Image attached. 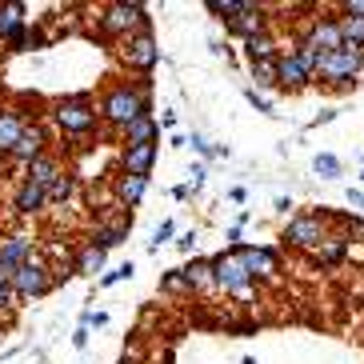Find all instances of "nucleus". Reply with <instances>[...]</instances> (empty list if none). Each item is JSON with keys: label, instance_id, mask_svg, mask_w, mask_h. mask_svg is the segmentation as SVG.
<instances>
[{"label": "nucleus", "instance_id": "1", "mask_svg": "<svg viewBox=\"0 0 364 364\" xmlns=\"http://www.w3.org/2000/svg\"><path fill=\"white\" fill-rule=\"evenodd\" d=\"M149 112V97L140 92V88H112L105 97V117L120 129H129L132 120H140Z\"/></svg>", "mask_w": 364, "mask_h": 364}, {"label": "nucleus", "instance_id": "2", "mask_svg": "<svg viewBox=\"0 0 364 364\" xmlns=\"http://www.w3.org/2000/svg\"><path fill=\"white\" fill-rule=\"evenodd\" d=\"M213 272H216V284L225 292H232V296H248L252 292V272L245 268L240 252H220L213 260Z\"/></svg>", "mask_w": 364, "mask_h": 364}, {"label": "nucleus", "instance_id": "3", "mask_svg": "<svg viewBox=\"0 0 364 364\" xmlns=\"http://www.w3.org/2000/svg\"><path fill=\"white\" fill-rule=\"evenodd\" d=\"M56 124L65 132H88L97 124V108L88 97H65L56 105Z\"/></svg>", "mask_w": 364, "mask_h": 364}, {"label": "nucleus", "instance_id": "4", "mask_svg": "<svg viewBox=\"0 0 364 364\" xmlns=\"http://www.w3.org/2000/svg\"><path fill=\"white\" fill-rule=\"evenodd\" d=\"M360 68H364V48H356V44H344L341 53H328L321 60L324 80H353Z\"/></svg>", "mask_w": 364, "mask_h": 364}, {"label": "nucleus", "instance_id": "5", "mask_svg": "<svg viewBox=\"0 0 364 364\" xmlns=\"http://www.w3.org/2000/svg\"><path fill=\"white\" fill-rule=\"evenodd\" d=\"M53 284H56L53 272H48V264H41V260L21 264L16 268V277H12V292H16V296H44Z\"/></svg>", "mask_w": 364, "mask_h": 364}, {"label": "nucleus", "instance_id": "6", "mask_svg": "<svg viewBox=\"0 0 364 364\" xmlns=\"http://www.w3.org/2000/svg\"><path fill=\"white\" fill-rule=\"evenodd\" d=\"M140 33H149V16H144V4H112V9L100 16V28H105L108 36L117 33H129V28H136Z\"/></svg>", "mask_w": 364, "mask_h": 364}, {"label": "nucleus", "instance_id": "7", "mask_svg": "<svg viewBox=\"0 0 364 364\" xmlns=\"http://www.w3.org/2000/svg\"><path fill=\"white\" fill-rule=\"evenodd\" d=\"M156 60H161V48H156V41H152L149 33H136V36L129 41V48H124V65H129V68L149 73Z\"/></svg>", "mask_w": 364, "mask_h": 364}, {"label": "nucleus", "instance_id": "8", "mask_svg": "<svg viewBox=\"0 0 364 364\" xmlns=\"http://www.w3.org/2000/svg\"><path fill=\"white\" fill-rule=\"evenodd\" d=\"M284 240H292L296 248H316V245H324V228L316 216H296L289 225V232H284Z\"/></svg>", "mask_w": 364, "mask_h": 364}, {"label": "nucleus", "instance_id": "9", "mask_svg": "<svg viewBox=\"0 0 364 364\" xmlns=\"http://www.w3.org/2000/svg\"><path fill=\"white\" fill-rule=\"evenodd\" d=\"M156 164V140L152 144H132L124 149V176H149Z\"/></svg>", "mask_w": 364, "mask_h": 364}, {"label": "nucleus", "instance_id": "10", "mask_svg": "<svg viewBox=\"0 0 364 364\" xmlns=\"http://www.w3.org/2000/svg\"><path fill=\"white\" fill-rule=\"evenodd\" d=\"M309 44H312V48H316L321 56H328V53H341V48H344L341 24H332V21L312 24V36H309Z\"/></svg>", "mask_w": 364, "mask_h": 364}, {"label": "nucleus", "instance_id": "11", "mask_svg": "<svg viewBox=\"0 0 364 364\" xmlns=\"http://www.w3.org/2000/svg\"><path fill=\"white\" fill-rule=\"evenodd\" d=\"M33 260V240L28 236H9V240H0V264L9 268H21Z\"/></svg>", "mask_w": 364, "mask_h": 364}, {"label": "nucleus", "instance_id": "12", "mask_svg": "<svg viewBox=\"0 0 364 364\" xmlns=\"http://www.w3.org/2000/svg\"><path fill=\"white\" fill-rule=\"evenodd\" d=\"M236 252H240V260H245V268L252 277H272L277 272V257L268 248H236Z\"/></svg>", "mask_w": 364, "mask_h": 364}, {"label": "nucleus", "instance_id": "13", "mask_svg": "<svg viewBox=\"0 0 364 364\" xmlns=\"http://www.w3.org/2000/svg\"><path fill=\"white\" fill-rule=\"evenodd\" d=\"M28 129L16 112H9V108H0V152H9L12 156V149H16V140H21V132Z\"/></svg>", "mask_w": 364, "mask_h": 364}, {"label": "nucleus", "instance_id": "14", "mask_svg": "<svg viewBox=\"0 0 364 364\" xmlns=\"http://www.w3.org/2000/svg\"><path fill=\"white\" fill-rule=\"evenodd\" d=\"M277 76H280V85H292V88H300V85H309V68L300 65V56L296 53H289V56H280L277 60Z\"/></svg>", "mask_w": 364, "mask_h": 364}, {"label": "nucleus", "instance_id": "15", "mask_svg": "<svg viewBox=\"0 0 364 364\" xmlns=\"http://www.w3.org/2000/svg\"><path fill=\"white\" fill-rule=\"evenodd\" d=\"M12 156L24 164H33L36 156H44V132L41 129H24L21 140H16V149H12Z\"/></svg>", "mask_w": 364, "mask_h": 364}, {"label": "nucleus", "instance_id": "16", "mask_svg": "<svg viewBox=\"0 0 364 364\" xmlns=\"http://www.w3.org/2000/svg\"><path fill=\"white\" fill-rule=\"evenodd\" d=\"M260 28H264V12H260L257 4H248V9L236 16V21H228V33L248 36V41H252V36H260Z\"/></svg>", "mask_w": 364, "mask_h": 364}, {"label": "nucleus", "instance_id": "17", "mask_svg": "<svg viewBox=\"0 0 364 364\" xmlns=\"http://www.w3.org/2000/svg\"><path fill=\"white\" fill-rule=\"evenodd\" d=\"M48 204V193H44L41 184H33V181H24L21 188H16V213H24V216H33L36 208H44Z\"/></svg>", "mask_w": 364, "mask_h": 364}, {"label": "nucleus", "instance_id": "18", "mask_svg": "<svg viewBox=\"0 0 364 364\" xmlns=\"http://www.w3.org/2000/svg\"><path fill=\"white\" fill-rule=\"evenodd\" d=\"M56 176H60V168H56V161H53V156H36V161L28 164V176H24V181L41 184L44 193H48V188H53V181H56Z\"/></svg>", "mask_w": 364, "mask_h": 364}, {"label": "nucleus", "instance_id": "19", "mask_svg": "<svg viewBox=\"0 0 364 364\" xmlns=\"http://www.w3.org/2000/svg\"><path fill=\"white\" fill-rule=\"evenodd\" d=\"M124 140H129V149L132 144H152V140H156V120L144 112L140 120H132L129 129H124Z\"/></svg>", "mask_w": 364, "mask_h": 364}, {"label": "nucleus", "instance_id": "20", "mask_svg": "<svg viewBox=\"0 0 364 364\" xmlns=\"http://www.w3.org/2000/svg\"><path fill=\"white\" fill-rule=\"evenodd\" d=\"M184 280H188V289H208L216 284V272H213V260H193L188 268H181Z\"/></svg>", "mask_w": 364, "mask_h": 364}, {"label": "nucleus", "instance_id": "21", "mask_svg": "<svg viewBox=\"0 0 364 364\" xmlns=\"http://www.w3.org/2000/svg\"><path fill=\"white\" fill-rule=\"evenodd\" d=\"M129 225H132V220H117L112 228H100L97 240H92V248H97V252H108V248H117L120 240L129 236Z\"/></svg>", "mask_w": 364, "mask_h": 364}, {"label": "nucleus", "instance_id": "22", "mask_svg": "<svg viewBox=\"0 0 364 364\" xmlns=\"http://www.w3.org/2000/svg\"><path fill=\"white\" fill-rule=\"evenodd\" d=\"M21 24H24V4H0V36H4V41H9Z\"/></svg>", "mask_w": 364, "mask_h": 364}, {"label": "nucleus", "instance_id": "23", "mask_svg": "<svg viewBox=\"0 0 364 364\" xmlns=\"http://www.w3.org/2000/svg\"><path fill=\"white\" fill-rule=\"evenodd\" d=\"M144 188H149V176H124V181H120V200L136 204L140 196H144Z\"/></svg>", "mask_w": 364, "mask_h": 364}, {"label": "nucleus", "instance_id": "24", "mask_svg": "<svg viewBox=\"0 0 364 364\" xmlns=\"http://www.w3.org/2000/svg\"><path fill=\"white\" fill-rule=\"evenodd\" d=\"M341 36H344V44L364 48V21H360V16H344V21H341Z\"/></svg>", "mask_w": 364, "mask_h": 364}, {"label": "nucleus", "instance_id": "25", "mask_svg": "<svg viewBox=\"0 0 364 364\" xmlns=\"http://www.w3.org/2000/svg\"><path fill=\"white\" fill-rule=\"evenodd\" d=\"M76 268H80V272H92V277H97L100 268H105V252H97V248L88 245L85 252H80V260H76Z\"/></svg>", "mask_w": 364, "mask_h": 364}, {"label": "nucleus", "instance_id": "26", "mask_svg": "<svg viewBox=\"0 0 364 364\" xmlns=\"http://www.w3.org/2000/svg\"><path fill=\"white\" fill-rule=\"evenodd\" d=\"M248 56H252V65H257V60H272V41H268L264 33L252 36V41H248Z\"/></svg>", "mask_w": 364, "mask_h": 364}, {"label": "nucleus", "instance_id": "27", "mask_svg": "<svg viewBox=\"0 0 364 364\" xmlns=\"http://www.w3.org/2000/svg\"><path fill=\"white\" fill-rule=\"evenodd\" d=\"M252 80L257 85H277L280 76H277V60H257L252 65Z\"/></svg>", "mask_w": 364, "mask_h": 364}, {"label": "nucleus", "instance_id": "28", "mask_svg": "<svg viewBox=\"0 0 364 364\" xmlns=\"http://www.w3.org/2000/svg\"><path fill=\"white\" fill-rule=\"evenodd\" d=\"M208 9L220 12V16H228V21H236V16L248 9V4H245V0H208Z\"/></svg>", "mask_w": 364, "mask_h": 364}, {"label": "nucleus", "instance_id": "29", "mask_svg": "<svg viewBox=\"0 0 364 364\" xmlns=\"http://www.w3.org/2000/svg\"><path fill=\"white\" fill-rule=\"evenodd\" d=\"M68 196H73V176H65V172H60V176H56L53 181V188H48V200H68Z\"/></svg>", "mask_w": 364, "mask_h": 364}, {"label": "nucleus", "instance_id": "30", "mask_svg": "<svg viewBox=\"0 0 364 364\" xmlns=\"http://www.w3.org/2000/svg\"><path fill=\"white\" fill-rule=\"evenodd\" d=\"M300 65H304V68H309V73H321V60H324V56L321 53H316V48H312V44L309 41H304V44H300Z\"/></svg>", "mask_w": 364, "mask_h": 364}, {"label": "nucleus", "instance_id": "31", "mask_svg": "<svg viewBox=\"0 0 364 364\" xmlns=\"http://www.w3.org/2000/svg\"><path fill=\"white\" fill-rule=\"evenodd\" d=\"M312 168H316V176H341V161H336V156H328V152H324V156H316V161H312Z\"/></svg>", "mask_w": 364, "mask_h": 364}, {"label": "nucleus", "instance_id": "32", "mask_svg": "<svg viewBox=\"0 0 364 364\" xmlns=\"http://www.w3.org/2000/svg\"><path fill=\"white\" fill-rule=\"evenodd\" d=\"M33 41H36V36H28V24H21V28L9 36V48H28Z\"/></svg>", "mask_w": 364, "mask_h": 364}, {"label": "nucleus", "instance_id": "33", "mask_svg": "<svg viewBox=\"0 0 364 364\" xmlns=\"http://www.w3.org/2000/svg\"><path fill=\"white\" fill-rule=\"evenodd\" d=\"M164 292H188V280H184V272H168V277H164Z\"/></svg>", "mask_w": 364, "mask_h": 364}, {"label": "nucleus", "instance_id": "34", "mask_svg": "<svg viewBox=\"0 0 364 364\" xmlns=\"http://www.w3.org/2000/svg\"><path fill=\"white\" fill-rule=\"evenodd\" d=\"M341 257H344V240H332V245L324 248V264H336Z\"/></svg>", "mask_w": 364, "mask_h": 364}, {"label": "nucleus", "instance_id": "35", "mask_svg": "<svg viewBox=\"0 0 364 364\" xmlns=\"http://www.w3.org/2000/svg\"><path fill=\"white\" fill-rule=\"evenodd\" d=\"M124 277H132V264H120L117 272H108V277L100 280V284H105V289H108V284H117V280H124Z\"/></svg>", "mask_w": 364, "mask_h": 364}, {"label": "nucleus", "instance_id": "36", "mask_svg": "<svg viewBox=\"0 0 364 364\" xmlns=\"http://www.w3.org/2000/svg\"><path fill=\"white\" fill-rule=\"evenodd\" d=\"M12 277H16V268L0 264V292H12Z\"/></svg>", "mask_w": 364, "mask_h": 364}, {"label": "nucleus", "instance_id": "37", "mask_svg": "<svg viewBox=\"0 0 364 364\" xmlns=\"http://www.w3.org/2000/svg\"><path fill=\"white\" fill-rule=\"evenodd\" d=\"M248 100L257 105V112H268V117H272V105H268L264 97H257V88H248Z\"/></svg>", "mask_w": 364, "mask_h": 364}, {"label": "nucleus", "instance_id": "38", "mask_svg": "<svg viewBox=\"0 0 364 364\" xmlns=\"http://www.w3.org/2000/svg\"><path fill=\"white\" fill-rule=\"evenodd\" d=\"M168 236H172V225L164 220V225L156 228V232H152V248H161V240H168Z\"/></svg>", "mask_w": 364, "mask_h": 364}, {"label": "nucleus", "instance_id": "39", "mask_svg": "<svg viewBox=\"0 0 364 364\" xmlns=\"http://www.w3.org/2000/svg\"><path fill=\"white\" fill-rule=\"evenodd\" d=\"M344 12H348V16H360V21H364V0H348V4H344Z\"/></svg>", "mask_w": 364, "mask_h": 364}, {"label": "nucleus", "instance_id": "40", "mask_svg": "<svg viewBox=\"0 0 364 364\" xmlns=\"http://www.w3.org/2000/svg\"><path fill=\"white\" fill-rule=\"evenodd\" d=\"M176 245H181V252H193V245H196V232H184L181 240H176Z\"/></svg>", "mask_w": 364, "mask_h": 364}, {"label": "nucleus", "instance_id": "41", "mask_svg": "<svg viewBox=\"0 0 364 364\" xmlns=\"http://www.w3.org/2000/svg\"><path fill=\"white\" fill-rule=\"evenodd\" d=\"M73 344H76V348H85V344H88V328H85V324H80V328H76Z\"/></svg>", "mask_w": 364, "mask_h": 364}, {"label": "nucleus", "instance_id": "42", "mask_svg": "<svg viewBox=\"0 0 364 364\" xmlns=\"http://www.w3.org/2000/svg\"><path fill=\"white\" fill-rule=\"evenodd\" d=\"M348 204H353V208H364V193H353V188H348Z\"/></svg>", "mask_w": 364, "mask_h": 364}]
</instances>
